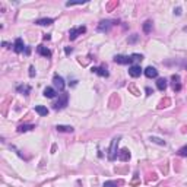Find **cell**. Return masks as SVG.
I'll use <instances>...</instances> for the list:
<instances>
[{
  "label": "cell",
  "mask_w": 187,
  "mask_h": 187,
  "mask_svg": "<svg viewBox=\"0 0 187 187\" xmlns=\"http://www.w3.org/2000/svg\"><path fill=\"white\" fill-rule=\"evenodd\" d=\"M171 101H170V98H165V99H162L160 102V105H158V108H164V107H168V104H170Z\"/></svg>",
  "instance_id": "obj_23"
},
{
  "label": "cell",
  "mask_w": 187,
  "mask_h": 187,
  "mask_svg": "<svg viewBox=\"0 0 187 187\" xmlns=\"http://www.w3.org/2000/svg\"><path fill=\"white\" fill-rule=\"evenodd\" d=\"M56 129H57V132H64V133H72V132H73V127H72V126H63V124H59Z\"/></svg>",
  "instance_id": "obj_18"
},
{
  "label": "cell",
  "mask_w": 187,
  "mask_h": 187,
  "mask_svg": "<svg viewBox=\"0 0 187 187\" xmlns=\"http://www.w3.org/2000/svg\"><path fill=\"white\" fill-rule=\"evenodd\" d=\"M53 85H54L56 89H59V91H64V79L61 76H59V75H56L54 77H53Z\"/></svg>",
  "instance_id": "obj_5"
},
{
  "label": "cell",
  "mask_w": 187,
  "mask_h": 187,
  "mask_svg": "<svg viewBox=\"0 0 187 187\" xmlns=\"http://www.w3.org/2000/svg\"><path fill=\"white\" fill-rule=\"evenodd\" d=\"M32 129H35V126H32V124H21V126L18 127V132H19V133H25V132L32 130Z\"/></svg>",
  "instance_id": "obj_17"
},
{
  "label": "cell",
  "mask_w": 187,
  "mask_h": 187,
  "mask_svg": "<svg viewBox=\"0 0 187 187\" xmlns=\"http://www.w3.org/2000/svg\"><path fill=\"white\" fill-rule=\"evenodd\" d=\"M120 161H123V162H127V161L130 160V151L129 149H121V151H118V156H117Z\"/></svg>",
  "instance_id": "obj_8"
},
{
  "label": "cell",
  "mask_w": 187,
  "mask_h": 187,
  "mask_svg": "<svg viewBox=\"0 0 187 187\" xmlns=\"http://www.w3.org/2000/svg\"><path fill=\"white\" fill-rule=\"evenodd\" d=\"M16 91L19 94H23V95H29V92H31V86H28V85H18Z\"/></svg>",
  "instance_id": "obj_14"
},
{
  "label": "cell",
  "mask_w": 187,
  "mask_h": 187,
  "mask_svg": "<svg viewBox=\"0 0 187 187\" xmlns=\"http://www.w3.org/2000/svg\"><path fill=\"white\" fill-rule=\"evenodd\" d=\"M151 94H154V91L151 88H146V95H151Z\"/></svg>",
  "instance_id": "obj_33"
},
{
  "label": "cell",
  "mask_w": 187,
  "mask_h": 187,
  "mask_svg": "<svg viewBox=\"0 0 187 187\" xmlns=\"http://www.w3.org/2000/svg\"><path fill=\"white\" fill-rule=\"evenodd\" d=\"M86 32V28L85 27H77V28H72L70 31H69V38L73 41V39H76L79 35H82V34Z\"/></svg>",
  "instance_id": "obj_4"
},
{
  "label": "cell",
  "mask_w": 187,
  "mask_h": 187,
  "mask_svg": "<svg viewBox=\"0 0 187 187\" xmlns=\"http://www.w3.org/2000/svg\"><path fill=\"white\" fill-rule=\"evenodd\" d=\"M117 6V2H113V3H110V5H108V7H107V9H108V10H111V9H113V7H116Z\"/></svg>",
  "instance_id": "obj_30"
},
{
  "label": "cell",
  "mask_w": 187,
  "mask_h": 187,
  "mask_svg": "<svg viewBox=\"0 0 187 187\" xmlns=\"http://www.w3.org/2000/svg\"><path fill=\"white\" fill-rule=\"evenodd\" d=\"M82 3H85V2H67L66 6L67 7H70V6H75V5H82Z\"/></svg>",
  "instance_id": "obj_28"
},
{
  "label": "cell",
  "mask_w": 187,
  "mask_h": 187,
  "mask_svg": "<svg viewBox=\"0 0 187 187\" xmlns=\"http://www.w3.org/2000/svg\"><path fill=\"white\" fill-rule=\"evenodd\" d=\"M129 88L132 89V91H133V94H135V95H139V91H138V89H136V88H135V86H133V85H130V86H129Z\"/></svg>",
  "instance_id": "obj_31"
},
{
  "label": "cell",
  "mask_w": 187,
  "mask_h": 187,
  "mask_svg": "<svg viewBox=\"0 0 187 187\" xmlns=\"http://www.w3.org/2000/svg\"><path fill=\"white\" fill-rule=\"evenodd\" d=\"M31 53V50H29V47H27V50H25V54H29Z\"/></svg>",
  "instance_id": "obj_36"
},
{
  "label": "cell",
  "mask_w": 187,
  "mask_h": 187,
  "mask_svg": "<svg viewBox=\"0 0 187 187\" xmlns=\"http://www.w3.org/2000/svg\"><path fill=\"white\" fill-rule=\"evenodd\" d=\"M140 73H142V69H140V66H138V64H133V66L129 67V75L132 77H139Z\"/></svg>",
  "instance_id": "obj_9"
},
{
  "label": "cell",
  "mask_w": 187,
  "mask_h": 187,
  "mask_svg": "<svg viewBox=\"0 0 187 187\" xmlns=\"http://www.w3.org/2000/svg\"><path fill=\"white\" fill-rule=\"evenodd\" d=\"M171 81H172V89L178 92V91L181 89V83H180V76H178V75H172V76H171Z\"/></svg>",
  "instance_id": "obj_11"
},
{
  "label": "cell",
  "mask_w": 187,
  "mask_h": 187,
  "mask_svg": "<svg viewBox=\"0 0 187 187\" xmlns=\"http://www.w3.org/2000/svg\"><path fill=\"white\" fill-rule=\"evenodd\" d=\"M43 38H44L45 41H48V39L51 38V37H50V34H47V35H44V37H43Z\"/></svg>",
  "instance_id": "obj_35"
},
{
  "label": "cell",
  "mask_w": 187,
  "mask_h": 187,
  "mask_svg": "<svg viewBox=\"0 0 187 187\" xmlns=\"http://www.w3.org/2000/svg\"><path fill=\"white\" fill-rule=\"evenodd\" d=\"M54 22L51 18H43V19H38V21H35L37 25H51V23Z\"/></svg>",
  "instance_id": "obj_19"
},
{
  "label": "cell",
  "mask_w": 187,
  "mask_h": 187,
  "mask_svg": "<svg viewBox=\"0 0 187 187\" xmlns=\"http://www.w3.org/2000/svg\"><path fill=\"white\" fill-rule=\"evenodd\" d=\"M145 76H146V77H156V76H158V70H156L155 67L149 66V67L145 69Z\"/></svg>",
  "instance_id": "obj_12"
},
{
  "label": "cell",
  "mask_w": 187,
  "mask_h": 187,
  "mask_svg": "<svg viewBox=\"0 0 187 187\" xmlns=\"http://www.w3.org/2000/svg\"><path fill=\"white\" fill-rule=\"evenodd\" d=\"M117 23V21H111V19H105V21H101L98 23V32H108L111 29V27H114Z\"/></svg>",
  "instance_id": "obj_2"
},
{
  "label": "cell",
  "mask_w": 187,
  "mask_h": 187,
  "mask_svg": "<svg viewBox=\"0 0 187 187\" xmlns=\"http://www.w3.org/2000/svg\"><path fill=\"white\" fill-rule=\"evenodd\" d=\"M151 140H152V142H155V143H158V145H164V146H165V140H162V139H160V138L151 136Z\"/></svg>",
  "instance_id": "obj_24"
},
{
  "label": "cell",
  "mask_w": 187,
  "mask_h": 187,
  "mask_svg": "<svg viewBox=\"0 0 187 187\" xmlns=\"http://www.w3.org/2000/svg\"><path fill=\"white\" fill-rule=\"evenodd\" d=\"M72 51H73V48H72V47H66V48H64V53H66V54H70Z\"/></svg>",
  "instance_id": "obj_32"
},
{
  "label": "cell",
  "mask_w": 187,
  "mask_h": 187,
  "mask_svg": "<svg viewBox=\"0 0 187 187\" xmlns=\"http://www.w3.org/2000/svg\"><path fill=\"white\" fill-rule=\"evenodd\" d=\"M29 76H31V77L35 76V69H34V66L29 67Z\"/></svg>",
  "instance_id": "obj_29"
},
{
  "label": "cell",
  "mask_w": 187,
  "mask_h": 187,
  "mask_svg": "<svg viewBox=\"0 0 187 187\" xmlns=\"http://www.w3.org/2000/svg\"><path fill=\"white\" fill-rule=\"evenodd\" d=\"M37 51H38L41 56H44V57H51V51H50L47 47H44V45H38V47H37Z\"/></svg>",
  "instance_id": "obj_13"
},
{
  "label": "cell",
  "mask_w": 187,
  "mask_h": 187,
  "mask_svg": "<svg viewBox=\"0 0 187 187\" xmlns=\"http://www.w3.org/2000/svg\"><path fill=\"white\" fill-rule=\"evenodd\" d=\"M178 155H180V156H187V145L178 149Z\"/></svg>",
  "instance_id": "obj_25"
},
{
  "label": "cell",
  "mask_w": 187,
  "mask_h": 187,
  "mask_svg": "<svg viewBox=\"0 0 187 187\" xmlns=\"http://www.w3.org/2000/svg\"><path fill=\"white\" fill-rule=\"evenodd\" d=\"M186 69H187V66H186Z\"/></svg>",
  "instance_id": "obj_38"
},
{
  "label": "cell",
  "mask_w": 187,
  "mask_h": 187,
  "mask_svg": "<svg viewBox=\"0 0 187 187\" xmlns=\"http://www.w3.org/2000/svg\"><path fill=\"white\" fill-rule=\"evenodd\" d=\"M118 142H120V136H116V138H113V140H111L110 149H108V160L110 161H114L118 156V152H117Z\"/></svg>",
  "instance_id": "obj_1"
},
{
  "label": "cell",
  "mask_w": 187,
  "mask_h": 187,
  "mask_svg": "<svg viewBox=\"0 0 187 187\" xmlns=\"http://www.w3.org/2000/svg\"><path fill=\"white\" fill-rule=\"evenodd\" d=\"M35 111L38 113L39 116H47V114H48V110H47L45 107H43V105H37V107H35Z\"/></svg>",
  "instance_id": "obj_21"
},
{
  "label": "cell",
  "mask_w": 187,
  "mask_h": 187,
  "mask_svg": "<svg viewBox=\"0 0 187 187\" xmlns=\"http://www.w3.org/2000/svg\"><path fill=\"white\" fill-rule=\"evenodd\" d=\"M138 39H139V35H138V34H133L132 37L129 38V44H135Z\"/></svg>",
  "instance_id": "obj_26"
},
{
  "label": "cell",
  "mask_w": 187,
  "mask_h": 187,
  "mask_svg": "<svg viewBox=\"0 0 187 187\" xmlns=\"http://www.w3.org/2000/svg\"><path fill=\"white\" fill-rule=\"evenodd\" d=\"M184 31H186V32H187V27H186V28H184Z\"/></svg>",
  "instance_id": "obj_37"
},
{
  "label": "cell",
  "mask_w": 187,
  "mask_h": 187,
  "mask_svg": "<svg viewBox=\"0 0 187 187\" xmlns=\"http://www.w3.org/2000/svg\"><path fill=\"white\" fill-rule=\"evenodd\" d=\"M92 72L97 73L98 76H102V77H108V70L105 69V66H101V67H92Z\"/></svg>",
  "instance_id": "obj_10"
},
{
  "label": "cell",
  "mask_w": 187,
  "mask_h": 187,
  "mask_svg": "<svg viewBox=\"0 0 187 187\" xmlns=\"http://www.w3.org/2000/svg\"><path fill=\"white\" fill-rule=\"evenodd\" d=\"M130 57H132V60H133V61H140V60L143 59V56H142V54H132Z\"/></svg>",
  "instance_id": "obj_27"
},
{
  "label": "cell",
  "mask_w": 187,
  "mask_h": 187,
  "mask_svg": "<svg viewBox=\"0 0 187 187\" xmlns=\"http://www.w3.org/2000/svg\"><path fill=\"white\" fill-rule=\"evenodd\" d=\"M56 95H57V92H56L54 88H51V86H47V88L44 89V97H47V98H54Z\"/></svg>",
  "instance_id": "obj_15"
},
{
  "label": "cell",
  "mask_w": 187,
  "mask_h": 187,
  "mask_svg": "<svg viewBox=\"0 0 187 187\" xmlns=\"http://www.w3.org/2000/svg\"><path fill=\"white\" fill-rule=\"evenodd\" d=\"M152 23H154L152 21H146V22L143 23V32H145V34L151 32V31H152V27H154Z\"/></svg>",
  "instance_id": "obj_20"
},
{
  "label": "cell",
  "mask_w": 187,
  "mask_h": 187,
  "mask_svg": "<svg viewBox=\"0 0 187 187\" xmlns=\"http://www.w3.org/2000/svg\"><path fill=\"white\" fill-rule=\"evenodd\" d=\"M174 12H176V15H181V9H180V7H177Z\"/></svg>",
  "instance_id": "obj_34"
},
{
  "label": "cell",
  "mask_w": 187,
  "mask_h": 187,
  "mask_svg": "<svg viewBox=\"0 0 187 187\" xmlns=\"http://www.w3.org/2000/svg\"><path fill=\"white\" fill-rule=\"evenodd\" d=\"M167 79H164V77H161V79H158L156 81V88L160 89V91H165L167 89Z\"/></svg>",
  "instance_id": "obj_16"
},
{
  "label": "cell",
  "mask_w": 187,
  "mask_h": 187,
  "mask_svg": "<svg viewBox=\"0 0 187 187\" xmlns=\"http://www.w3.org/2000/svg\"><path fill=\"white\" fill-rule=\"evenodd\" d=\"M67 102H69V97H67V94H63L59 98V101H56L54 104H53V108L54 110H63L67 105Z\"/></svg>",
  "instance_id": "obj_3"
},
{
  "label": "cell",
  "mask_w": 187,
  "mask_h": 187,
  "mask_svg": "<svg viewBox=\"0 0 187 187\" xmlns=\"http://www.w3.org/2000/svg\"><path fill=\"white\" fill-rule=\"evenodd\" d=\"M13 50H15V53H22L23 50H27V47H25V44H23L22 38H16L15 39V44H13Z\"/></svg>",
  "instance_id": "obj_7"
},
{
  "label": "cell",
  "mask_w": 187,
  "mask_h": 187,
  "mask_svg": "<svg viewBox=\"0 0 187 187\" xmlns=\"http://www.w3.org/2000/svg\"><path fill=\"white\" fill-rule=\"evenodd\" d=\"M118 184H121V181H105L104 187H118Z\"/></svg>",
  "instance_id": "obj_22"
},
{
  "label": "cell",
  "mask_w": 187,
  "mask_h": 187,
  "mask_svg": "<svg viewBox=\"0 0 187 187\" xmlns=\"http://www.w3.org/2000/svg\"><path fill=\"white\" fill-rule=\"evenodd\" d=\"M114 61L116 63H118V64H130L132 63V57L130 56H121V54H118V56H116L114 57Z\"/></svg>",
  "instance_id": "obj_6"
}]
</instances>
